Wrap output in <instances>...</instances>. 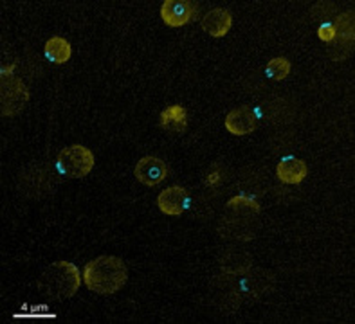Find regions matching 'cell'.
<instances>
[{"mask_svg": "<svg viewBox=\"0 0 355 324\" xmlns=\"http://www.w3.org/2000/svg\"><path fill=\"white\" fill-rule=\"evenodd\" d=\"M220 233L222 236H225V238H233V240H251L252 236H254V231L249 229L248 225H243L242 222H240L239 225H234L233 222L224 225V227H220Z\"/></svg>", "mask_w": 355, "mask_h": 324, "instance_id": "ac0fdd59", "label": "cell"}, {"mask_svg": "<svg viewBox=\"0 0 355 324\" xmlns=\"http://www.w3.org/2000/svg\"><path fill=\"white\" fill-rule=\"evenodd\" d=\"M291 72V63H288L287 58H275L267 63L266 74L270 78V80H285Z\"/></svg>", "mask_w": 355, "mask_h": 324, "instance_id": "e0dca14e", "label": "cell"}, {"mask_svg": "<svg viewBox=\"0 0 355 324\" xmlns=\"http://www.w3.org/2000/svg\"><path fill=\"white\" fill-rule=\"evenodd\" d=\"M20 189L22 193L31 198H40L45 195L53 193L54 184V173L47 166H29L18 175Z\"/></svg>", "mask_w": 355, "mask_h": 324, "instance_id": "8992f818", "label": "cell"}, {"mask_svg": "<svg viewBox=\"0 0 355 324\" xmlns=\"http://www.w3.org/2000/svg\"><path fill=\"white\" fill-rule=\"evenodd\" d=\"M80 283V270L74 263L56 261L42 272L40 279H38V290L45 296H49L51 299L63 301L78 292Z\"/></svg>", "mask_w": 355, "mask_h": 324, "instance_id": "3957f363", "label": "cell"}, {"mask_svg": "<svg viewBox=\"0 0 355 324\" xmlns=\"http://www.w3.org/2000/svg\"><path fill=\"white\" fill-rule=\"evenodd\" d=\"M224 173H222L220 166H213L211 170L207 171V175L204 177V184L206 186H216V184H220L222 179H224Z\"/></svg>", "mask_w": 355, "mask_h": 324, "instance_id": "ffe728a7", "label": "cell"}, {"mask_svg": "<svg viewBox=\"0 0 355 324\" xmlns=\"http://www.w3.org/2000/svg\"><path fill=\"white\" fill-rule=\"evenodd\" d=\"M58 168L69 179H83L94 168V155L85 146L74 144L60 153Z\"/></svg>", "mask_w": 355, "mask_h": 324, "instance_id": "5b68a950", "label": "cell"}, {"mask_svg": "<svg viewBox=\"0 0 355 324\" xmlns=\"http://www.w3.org/2000/svg\"><path fill=\"white\" fill-rule=\"evenodd\" d=\"M336 36H339L345 44H350V42L354 44V15L345 13L339 18Z\"/></svg>", "mask_w": 355, "mask_h": 324, "instance_id": "d6986e66", "label": "cell"}, {"mask_svg": "<svg viewBox=\"0 0 355 324\" xmlns=\"http://www.w3.org/2000/svg\"><path fill=\"white\" fill-rule=\"evenodd\" d=\"M318 36H320L323 42H334L336 40V24L327 22L320 27V31H318Z\"/></svg>", "mask_w": 355, "mask_h": 324, "instance_id": "44dd1931", "label": "cell"}, {"mask_svg": "<svg viewBox=\"0 0 355 324\" xmlns=\"http://www.w3.org/2000/svg\"><path fill=\"white\" fill-rule=\"evenodd\" d=\"M135 179L143 182L144 186H157L166 179L168 168L164 161L159 157H143L135 164Z\"/></svg>", "mask_w": 355, "mask_h": 324, "instance_id": "52a82bcc", "label": "cell"}, {"mask_svg": "<svg viewBox=\"0 0 355 324\" xmlns=\"http://www.w3.org/2000/svg\"><path fill=\"white\" fill-rule=\"evenodd\" d=\"M13 67H8L2 71V116L13 117L18 112H22L29 101V92L22 80H18L15 74H11Z\"/></svg>", "mask_w": 355, "mask_h": 324, "instance_id": "277c9868", "label": "cell"}, {"mask_svg": "<svg viewBox=\"0 0 355 324\" xmlns=\"http://www.w3.org/2000/svg\"><path fill=\"white\" fill-rule=\"evenodd\" d=\"M83 279L89 290L96 294H116L125 287L128 279V270L121 258L116 256H99L87 263Z\"/></svg>", "mask_w": 355, "mask_h": 324, "instance_id": "7a4b0ae2", "label": "cell"}, {"mask_svg": "<svg viewBox=\"0 0 355 324\" xmlns=\"http://www.w3.org/2000/svg\"><path fill=\"white\" fill-rule=\"evenodd\" d=\"M227 207L231 211L242 213V215H257L260 211V206H258L257 200H252L249 197H234L227 202Z\"/></svg>", "mask_w": 355, "mask_h": 324, "instance_id": "2e32d148", "label": "cell"}, {"mask_svg": "<svg viewBox=\"0 0 355 324\" xmlns=\"http://www.w3.org/2000/svg\"><path fill=\"white\" fill-rule=\"evenodd\" d=\"M195 15V6L189 0H164L161 17L170 27H180L188 24Z\"/></svg>", "mask_w": 355, "mask_h": 324, "instance_id": "9c48e42d", "label": "cell"}, {"mask_svg": "<svg viewBox=\"0 0 355 324\" xmlns=\"http://www.w3.org/2000/svg\"><path fill=\"white\" fill-rule=\"evenodd\" d=\"M222 272L227 276H240L243 272H248L252 267L251 256L243 254V252H227L218 261Z\"/></svg>", "mask_w": 355, "mask_h": 324, "instance_id": "4fadbf2b", "label": "cell"}, {"mask_svg": "<svg viewBox=\"0 0 355 324\" xmlns=\"http://www.w3.org/2000/svg\"><path fill=\"white\" fill-rule=\"evenodd\" d=\"M276 173L285 184H300L306 177L309 170H306L305 162L300 161V159H287V161L279 162Z\"/></svg>", "mask_w": 355, "mask_h": 324, "instance_id": "7c38bea8", "label": "cell"}, {"mask_svg": "<svg viewBox=\"0 0 355 324\" xmlns=\"http://www.w3.org/2000/svg\"><path fill=\"white\" fill-rule=\"evenodd\" d=\"M161 125L170 132H180L186 130V125H188V114H186V108L180 107V105H171L168 107L164 112L161 114Z\"/></svg>", "mask_w": 355, "mask_h": 324, "instance_id": "5bb4252c", "label": "cell"}, {"mask_svg": "<svg viewBox=\"0 0 355 324\" xmlns=\"http://www.w3.org/2000/svg\"><path fill=\"white\" fill-rule=\"evenodd\" d=\"M188 193L184 188L179 186H171V188L164 189L157 198V206L164 215L168 216H179L184 213L188 207Z\"/></svg>", "mask_w": 355, "mask_h": 324, "instance_id": "30bf717a", "label": "cell"}, {"mask_svg": "<svg viewBox=\"0 0 355 324\" xmlns=\"http://www.w3.org/2000/svg\"><path fill=\"white\" fill-rule=\"evenodd\" d=\"M258 125V116L254 112V108L251 107H240L234 108L227 114L225 117V128L234 135H248L252 134V132L257 130Z\"/></svg>", "mask_w": 355, "mask_h": 324, "instance_id": "ba28073f", "label": "cell"}, {"mask_svg": "<svg viewBox=\"0 0 355 324\" xmlns=\"http://www.w3.org/2000/svg\"><path fill=\"white\" fill-rule=\"evenodd\" d=\"M231 26H233V17L227 9H213L202 18V29L215 38L227 35Z\"/></svg>", "mask_w": 355, "mask_h": 324, "instance_id": "8fae6325", "label": "cell"}, {"mask_svg": "<svg viewBox=\"0 0 355 324\" xmlns=\"http://www.w3.org/2000/svg\"><path fill=\"white\" fill-rule=\"evenodd\" d=\"M45 54H47V58L51 60L53 63H65L69 62L71 58V44H69L65 38L62 36H53L47 44H45Z\"/></svg>", "mask_w": 355, "mask_h": 324, "instance_id": "9a60e30c", "label": "cell"}, {"mask_svg": "<svg viewBox=\"0 0 355 324\" xmlns=\"http://www.w3.org/2000/svg\"><path fill=\"white\" fill-rule=\"evenodd\" d=\"M220 281L222 299L230 303V306L239 308L242 301H254L272 292L276 287V276L266 269H249L240 276H227Z\"/></svg>", "mask_w": 355, "mask_h": 324, "instance_id": "6da1fadb", "label": "cell"}]
</instances>
